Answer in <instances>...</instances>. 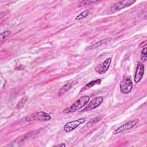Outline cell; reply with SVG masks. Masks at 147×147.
<instances>
[{
  "label": "cell",
  "mask_w": 147,
  "mask_h": 147,
  "mask_svg": "<svg viewBox=\"0 0 147 147\" xmlns=\"http://www.w3.org/2000/svg\"><path fill=\"white\" fill-rule=\"evenodd\" d=\"M90 100V97L87 95L83 96L81 97L80 99L77 100L75 102H74L71 106L64 109L63 112L65 113H73L76 111L79 110L80 109L82 108L83 106H86L88 101Z\"/></svg>",
  "instance_id": "obj_1"
},
{
  "label": "cell",
  "mask_w": 147,
  "mask_h": 147,
  "mask_svg": "<svg viewBox=\"0 0 147 147\" xmlns=\"http://www.w3.org/2000/svg\"><path fill=\"white\" fill-rule=\"evenodd\" d=\"M51 119V115L44 111H40L32 114L25 118V121L28 122L33 121H48Z\"/></svg>",
  "instance_id": "obj_2"
},
{
  "label": "cell",
  "mask_w": 147,
  "mask_h": 147,
  "mask_svg": "<svg viewBox=\"0 0 147 147\" xmlns=\"http://www.w3.org/2000/svg\"><path fill=\"white\" fill-rule=\"evenodd\" d=\"M119 88L122 93L125 94H129L133 88V83L130 77L123 78L120 83Z\"/></svg>",
  "instance_id": "obj_3"
},
{
  "label": "cell",
  "mask_w": 147,
  "mask_h": 147,
  "mask_svg": "<svg viewBox=\"0 0 147 147\" xmlns=\"http://www.w3.org/2000/svg\"><path fill=\"white\" fill-rule=\"evenodd\" d=\"M86 122V119L84 118H80L78 119H76L74 121H72L71 122H67L64 126V130L66 132H70L74 129H75L77 127H78L81 124H83Z\"/></svg>",
  "instance_id": "obj_4"
},
{
  "label": "cell",
  "mask_w": 147,
  "mask_h": 147,
  "mask_svg": "<svg viewBox=\"0 0 147 147\" xmlns=\"http://www.w3.org/2000/svg\"><path fill=\"white\" fill-rule=\"evenodd\" d=\"M103 101V98L102 96H98V97L95 98L80 112L83 113L87 111L92 110L96 109V107H99L102 103Z\"/></svg>",
  "instance_id": "obj_5"
},
{
  "label": "cell",
  "mask_w": 147,
  "mask_h": 147,
  "mask_svg": "<svg viewBox=\"0 0 147 147\" xmlns=\"http://www.w3.org/2000/svg\"><path fill=\"white\" fill-rule=\"evenodd\" d=\"M136 2L135 1H119L111 7V10L113 13L117 11L120 10L122 9L126 8L127 7H129L134 3Z\"/></svg>",
  "instance_id": "obj_6"
},
{
  "label": "cell",
  "mask_w": 147,
  "mask_h": 147,
  "mask_svg": "<svg viewBox=\"0 0 147 147\" xmlns=\"http://www.w3.org/2000/svg\"><path fill=\"white\" fill-rule=\"evenodd\" d=\"M111 62V59L110 57L107 58L106 60L103 61L101 64H98L95 67V71L99 74H103L106 73L110 67Z\"/></svg>",
  "instance_id": "obj_7"
},
{
  "label": "cell",
  "mask_w": 147,
  "mask_h": 147,
  "mask_svg": "<svg viewBox=\"0 0 147 147\" xmlns=\"http://www.w3.org/2000/svg\"><path fill=\"white\" fill-rule=\"evenodd\" d=\"M139 122V120L136 119H134L133 121H129L122 125H121V126H119V127H118L114 131L115 134H118L119 133H121L122 131L127 130H130L131 128H133V127H134Z\"/></svg>",
  "instance_id": "obj_8"
},
{
  "label": "cell",
  "mask_w": 147,
  "mask_h": 147,
  "mask_svg": "<svg viewBox=\"0 0 147 147\" xmlns=\"http://www.w3.org/2000/svg\"><path fill=\"white\" fill-rule=\"evenodd\" d=\"M144 73V65L141 62H138L134 75V81L136 83H138L143 77Z\"/></svg>",
  "instance_id": "obj_9"
},
{
  "label": "cell",
  "mask_w": 147,
  "mask_h": 147,
  "mask_svg": "<svg viewBox=\"0 0 147 147\" xmlns=\"http://www.w3.org/2000/svg\"><path fill=\"white\" fill-rule=\"evenodd\" d=\"M111 40V38L110 37H107L106 38H105V39H103L102 40H100L98 42H96V43L91 45V46H90L88 48V49H95L96 48H98L100 46H102L105 44H106L107 43H108L109 41H110Z\"/></svg>",
  "instance_id": "obj_10"
},
{
  "label": "cell",
  "mask_w": 147,
  "mask_h": 147,
  "mask_svg": "<svg viewBox=\"0 0 147 147\" xmlns=\"http://www.w3.org/2000/svg\"><path fill=\"white\" fill-rule=\"evenodd\" d=\"M100 83H101V79H100L91 81L89 83H88L87 84H86V86L81 90V91H83L88 90V89L91 88V87H94V86H95L96 84H99Z\"/></svg>",
  "instance_id": "obj_11"
},
{
  "label": "cell",
  "mask_w": 147,
  "mask_h": 147,
  "mask_svg": "<svg viewBox=\"0 0 147 147\" xmlns=\"http://www.w3.org/2000/svg\"><path fill=\"white\" fill-rule=\"evenodd\" d=\"M71 83H67L65 85H64L59 90V92H58V95L59 96L63 95L64 94H65L67 91H68V90H69L71 87Z\"/></svg>",
  "instance_id": "obj_12"
},
{
  "label": "cell",
  "mask_w": 147,
  "mask_h": 147,
  "mask_svg": "<svg viewBox=\"0 0 147 147\" xmlns=\"http://www.w3.org/2000/svg\"><path fill=\"white\" fill-rule=\"evenodd\" d=\"M11 32L9 30H5L3 32H2L0 34V40H1V42L2 43L6 38L7 37L10 36Z\"/></svg>",
  "instance_id": "obj_13"
},
{
  "label": "cell",
  "mask_w": 147,
  "mask_h": 147,
  "mask_svg": "<svg viewBox=\"0 0 147 147\" xmlns=\"http://www.w3.org/2000/svg\"><path fill=\"white\" fill-rule=\"evenodd\" d=\"M89 13H90V10H84V11L80 13L79 15H78L76 18H75V20H81V19H83L84 18H85L86 17H87L88 14H89Z\"/></svg>",
  "instance_id": "obj_14"
},
{
  "label": "cell",
  "mask_w": 147,
  "mask_h": 147,
  "mask_svg": "<svg viewBox=\"0 0 147 147\" xmlns=\"http://www.w3.org/2000/svg\"><path fill=\"white\" fill-rule=\"evenodd\" d=\"M28 100V97L26 96H24V98H22L18 103V104L17 105V106H16V109H20L22 107L24 106V105L25 104V103Z\"/></svg>",
  "instance_id": "obj_15"
},
{
  "label": "cell",
  "mask_w": 147,
  "mask_h": 147,
  "mask_svg": "<svg viewBox=\"0 0 147 147\" xmlns=\"http://www.w3.org/2000/svg\"><path fill=\"white\" fill-rule=\"evenodd\" d=\"M147 48L146 47H145L142 51H141V59L143 61H146V58H147Z\"/></svg>",
  "instance_id": "obj_16"
},
{
  "label": "cell",
  "mask_w": 147,
  "mask_h": 147,
  "mask_svg": "<svg viewBox=\"0 0 147 147\" xmlns=\"http://www.w3.org/2000/svg\"><path fill=\"white\" fill-rule=\"evenodd\" d=\"M96 1H83L82 2L79 6H84V5H89L90 3H94V2H96Z\"/></svg>",
  "instance_id": "obj_17"
},
{
  "label": "cell",
  "mask_w": 147,
  "mask_h": 147,
  "mask_svg": "<svg viewBox=\"0 0 147 147\" xmlns=\"http://www.w3.org/2000/svg\"><path fill=\"white\" fill-rule=\"evenodd\" d=\"M103 117V116H98L97 117H95L93 119H91L90 122H92V123H96V122H98L99 121H100L101 119H102Z\"/></svg>",
  "instance_id": "obj_18"
},
{
  "label": "cell",
  "mask_w": 147,
  "mask_h": 147,
  "mask_svg": "<svg viewBox=\"0 0 147 147\" xmlns=\"http://www.w3.org/2000/svg\"><path fill=\"white\" fill-rule=\"evenodd\" d=\"M140 47H146V41H142L140 44Z\"/></svg>",
  "instance_id": "obj_19"
},
{
  "label": "cell",
  "mask_w": 147,
  "mask_h": 147,
  "mask_svg": "<svg viewBox=\"0 0 147 147\" xmlns=\"http://www.w3.org/2000/svg\"><path fill=\"white\" fill-rule=\"evenodd\" d=\"M58 146H63V147H64V146H65V144L64 143H63V144H61L59 145Z\"/></svg>",
  "instance_id": "obj_20"
}]
</instances>
